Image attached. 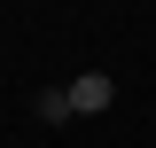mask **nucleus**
Instances as JSON below:
<instances>
[{"label":"nucleus","instance_id":"f257e3e1","mask_svg":"<svg viewBox=\"0 0 156 148\" xmlns=\"http://www.w3.org/2000/svg\"><path fill=\"white\" fill-rule=\"evenodd\" d=\"M109 93H117L109 70H86V78H70V109H78V117H94V109H109Z\"/></svg>","mask_w":156,"mask_h":148},{"label":"nucleus","instance_id":"f03ea898","mask_svg":"<svg viewBox=\"0 0 156 148\" xmlns=\"http://www.w3.org/2000/svg\"><path fill=\"white\" fill-rule=\"evenodd\" d=\"M39 117H47V125H62V117H78V109H70V86H62V93H39Z\"/></svg>","mask_w":156,"mask_h":148}]
</instances>
